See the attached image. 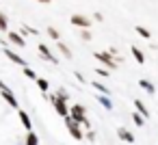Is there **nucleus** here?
Listing matches in <instances>:
<instances>
[{"mask_svg":"<svg viewBox=\"0 0 158 145\" xmlns=\"http://www.w3.org/2000/svg\"><path fill=\"white\" fill-rule=\"evenodd\" d=\"M117 136L121 141H126V143H134V134L130 130H126V128H117Z\"/></svg>","mask_w":158,"mask_h":145,"instance_id":"obj_8","label":"nucleus"},{"mask_svg":"<svg viewBox=\"0 0 158 145\" xmlns=\"http://www.w3.org/2000/svg\"><path fill=\"white\" fill-rule=\"evenodd\" d=\"M39 52L44 54V59H46V61H50V63H59V59H54V56H52V52L48 50V46H46V44H39Z\"/></svg>","mask_w":158,"mask_h":145,"instance_id":"obj_10","label":"nucleus"},{"mask_svg":"<svg viewBox=\"0 0 158 145\" xmlns=\"http://www.w3.org/2000/svg\"><path fill=\"white\" fill-rule=\"evenodd\" d=\"M56 46H59V52H61L65 59H72V50H69V48H67L63 41H56Z\"/></svg>","mask_w":158,"mask_h":145,"instance_id":"obj_14","label":"nucleus"},{"mask_svg":"<svg viewBox=\"0 0 158 145\" xmlns=\"http://www.w3.org/2000/svg\"><path fill=\"white\" fill-rule=\"evenodd\" d=\"M85 136H87V139H89L91 143L95 141V132H93V130H87V132H85Z\"/></svg>","mask_w":158,"mask_h":145,"instance_id":"obj_26","label":"nucleus"},{"mask_svg":"<svg viewBox=\"0 0 158 145\" xmlns=\"http://www.w3.org/2000/svg\"><path fill=\"white\" fill-rule=\"evenodd\" d=\"M7 37H9V41H11V44H15L18 48H24V46H26V41H24V37H22L20 33H9Z\"/></svg>","mask_w":158,"mask_h":145,"instance_id":"obj_9","label":"nucleus"},{"mask_svg":"<svg viewBox=\"0 0 158 145\" xmlns=\"http://www.w3.org/2000/svg\"><path fill=\"white\" fill-rule=\"evenodd\" d=\"M48 35H50V39L61 41V35H59V31H56V28H52V26H50V28H48Z\"/></svg>","mask_w":158,"mask_h":145,"instance_id":"obj_19","label":"nucleus"},{"mask_svg":"<svg viewBox=\"0 0 158 145\" xmlns=\"http://www.w3.org/2000/svg\"><path fill=\"white\" fill-rule=\"evenodd\" d=\"M93 89H98V91H102L100 95H108V93H110V91H108V89H106V87H104L102 82H95V80H93Z\"/></svg>","mask_w":158,"mask_h":145,"instance_id":"obj_18","label":"nucleus"},{"mask_svg":"<svg viewBox=\"0 0 158 145\" xmlns=\"http://www.w3.org/2000/svg\"><path fill=\"white\" fill-rule=\"evenodd\" d=\"M130 50H132V56H134V61H136L139 65H143V63H145V54H143V52H141L136 46H132Z\"/></svg>","mask_w":158,"mask_h":145,"instance_id":"obj_13","label":"nucleus"},{"mask_svg":"<svg viewBox=\"0 0 158 145\" xmlns=\"http://www.w3.org/2000/svg\"><path fill=\"white\" fill-rule=\"evenodd\" d=\"M80 37H82V41H91V33H89V31H82Z\"/></svg>","mask_w":158,"mask_h":145,"instance_id":"obj_25","label":"nucleus"},{"mask_svg":"<svg viewBox=\"0 0 158 145\" xmlns=\"http://www.w3.org/2000/svg\"><path fill=\"white\" fill-rule=\"evenodd\" d=\"M65 123H67V130H69V134H72L76 141H82V139H85V132H82V128H80L76 121H72L69 117H65Z\"/></svg>","mask_w":158,"mask_h":145,"instance_id":"obj_3","label":"nucleus"},{"mask_svg":"<svg viewBox=\"0 0 158 145\" xmlns=\"http://www.w3.org/2000/svg\"><path fill=\"white\" fill-rule=\"evenodd\" d=\"M50 102L54 104V110H56V113H59L61 117H69V108H67V104H65V102H61V100H56L54 95L50 97Z\"/></svg>","mask_w":158,"mask_h":145,"instance_id":"obj_6","label":"nucleus"},{"mask_svg":"<svg viewBox=\"0 0 158 145\" xmlns=\"http://www.w3.org/2000/svg\"><path fill=\"white\" fill-rule=\"evenodd\" d=\"M132 121H134L136 126H143V123H145V119H143L139 113H132Z\"/></svg>","mask_w":158,"mask_h":145,"instance_id":"obj_24","label":"nucleus"},{"mask_svg":"<svg viewBox=\"0 0 158 145\" xmlns=\"http://www.w3.org/2000/svg\"><path fill=\"white\" fill-rule=\"evenodd\" d=\"M18 115H20V121L24 123V128H26L28 132H33V123H31V117L26 115V110H18Z\"/></svg>","mask_w":158,"mask_h":145,"instance_id":"obj_12","label":"nucleus"},{"mask_svg":"<svg viewBox=\"0 0 158 145\" xmlns=\"http://www.w3.org/2000/svg\"><path fill=\"white\" fill-rule=\"evenodd\" d=\"M7 26H9L7 15H5V13H0V31H7Z\"/></svg>","mask_w":158,"mask_h":145,"instance_id":"obj_21","label":"nucleus"},{"mask_svg":"<svg viewBox=\"0 0 158 145\" xmlns=\"http://www.w3.org/2000/svg\"><path fill=\"white\" fill-rule=\"evenodd\" d=\"M69 22H72L74 26L82 28V31H89V26L93 24V22H91V18H87V15H78V13H76V15H72V20H69Z\"/></svg>","mask_w":158,"mask_h":145,"instance_id":"obj_5","label":"nucleus"},{"mask_svg":"<svg viewBox=\"0 0 158 145\" xmlns=\"http://www.w3.org/2000/svg\"><path fill=\"white\" fill-rule=\"evenodd\" d=\"M134 106H136V113H139L143 119H147V117H149V110H147V106H145L141 100H134Z\"/></svg>","mask_w":158,"mask_h":145,"instance_id":"obj_11","label":"nucleus"},{"mask_svg":"<svg viewBox=\"0 0 158 145\" xmlns=\"http://www.w3.org/2000/svg\"><path fill=\"white\" fill-rule=\"evenodd\" d=\"M93 59H98L104 67H106V72H113V69H117V63H115V56H110L108 52H95L93 54Z\"/></svg>","mask_w":158,"mask_h":145,"instance_id":"obj_2","label":"nucleus"},{"mask_svg":"<svg viewBox=\"0 0 158 145\" xmlns=\"http://www.w3.org/2000/svg\"><path fill=\"white\" fill-rule=\"evenodd\" d=\"M74 76H76V78H78V82H85V76H82V74H78V72H76V74H74Z\"/></svg>","mask_w":158,"mask_h":145,"instance_id":"obj_28","label":"nucleus"},{"mask_svg":"<svg viewBox=\"0 0 158 145\" xmlns=\"http://www.w3.org/2000/svg\"><path fill=\"white\" fill-rule=\"evenodd\" d=\"M136 33H139L143 39H149V37H152V35H149V31H147V28H143V26H136Z\"/></svg>","mask_w":158,"mask_h":145,"instance_id":"obj_22","label":"nucleus"},{"mask_svg":"<svg viewBox=\"0 0 158 145\" xmlns=\"http://www.w3.org/2000/svg\"><path fill=\"white\" fill-rule=\"evenodd\" d=\"M26 145H39V139H37L35 132H28L26 134Z\"/></svg>","mask_w":158,"mask_h":145,"instance_id":"obj_17","label":"nucleus"},{"mask_svg":"<svg viewBox=\"0 0 158 145\" xmlns=\"http://www.w3.org/2000/svg\"><path fill=\"white\" fill-rule=\"evenodd\" d=\"M98 102H100L106 110H113V102L108 100V95H98Z\"/></svg>","mask_w":158,"mask_h":145,"instance_id":"obj_16","label":"nucleus"},{"mask_svg":"<svg viewBox=\"0 0 158 145\" xmlns=\"http://www.w3.org/2000/svg\"><path fill=\"white\" fill-rule=\"evenodd\" d=\"M35 82H37V87H39V89H41V91H44V93H46V91H48V80H46V78H37V80H35Z\"/></svg>","mask_w":158,"mask_h":145,"instance_id":"obj_20","label":"nucleus"},{"mask_svg":"<svg viewBox=\"0 0 158 145\" xmlns=\"http://www.w3.org/2000/svg\"><path fill=\"white\" fill-rule=\"evenodd\" d=\"M139 85H141V87H143V89H145V91H147L149 95H154V91H156V87H154V85H152L149 80H145V78H143V80H139Z\"/></svg>","mask_w":158,"mask_h":145,"instance_id":"obj_15","label":"nucleus"},{"mask_svg":"<svg viewBox=\"0 0 158 145\" xmlns=\"http://www.w3.org/2000/svg\"><path fill=\"white\" fill-rule=\"evenodd\" d=\"M37 2H41V5H50L52 0H37Z\"/></svg>","mask_w":158,"mask_h":145,"instance_id":"obj_29","label":"nucleus"},{"mask_svg":"<svg viewBox=\"0 0 158 145\" xmlns=\"http://www.w3.org/2000/svg\"><path fill=\"white\" fill-rule=\"evenodd\" d=\"M24 76H26V78H31V80H37V78H39V76H37L31 67H24Z\"/></svg>","mask_w":158,"mask_h":145,"instance_id":"obj_23","label":"nucleus"},{"mask_svg":"<svg viewBox=\"0 0 158 145\" xmlns=\"http://www.w3.org/2000/svg\"><path fill=\"white\" fill-rule=\"evenodd\" d=\"M85 113H87V110H85L82 104H72V106H69V119L76 121L78 126H85L87 130H91V123H89V119H87Z\"/></svg>","mask_w":158,"mask_h":145,"instance_id":"obj_1","label":"nucleus"},{"mask_svg":"<svg viewBox=\"0 0 158 145\" xmlns=\"http://www.w3.org/2000/svg\"><path fill=\"white\" fill-rule=\"evenodd\" d=\"M95 74H98V76H102V78H108V76H110V72H106V69H98Z\"/></svg>","mask_w":158,"mask_h":145,"instance_id":"obj_27","label":"nucleus"},{"mask_svg":"<svg viewBox=\"0 0 158 145\" xmlns=\"http://www.w3.org/2000/svg\"><path fill=\"white\" fill-rule=\"evenodd\" d=\"M0 95H2L7 102H9V106H13V108H18V100H15V95H13V91L2 82V80H0Z\"/></svg>","mask_w":158,"mask_h":145,"instance_id":"obj_4","label":"nucleus"},{"mask_svg":"<svg viewBox=\"0 0 158 145\" xmlns=\"http://www.w3.org/2000/svg\"><path fill=\"white\" fill-rule=\"evenodd\" d=\"M5 54H7V59H11V61H13L15 65H20V67H28V65H26V61H24V59H22L20 54H15L13 50H9V48H5Z\"/></svg>","mask_w":158,"mask_h":145,"instance_id":"obj_7","label":"nucleus"}]
</instances>
